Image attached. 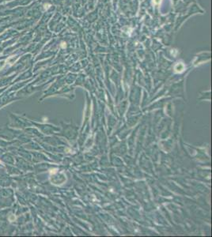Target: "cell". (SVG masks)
<instances>
[]
</instances>
